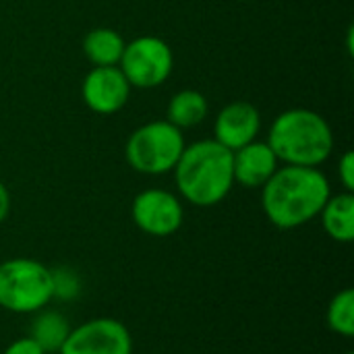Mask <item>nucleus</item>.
Returning a JSON list of instances; mask_svg holds the SVG:
<instances>
[{"instance_id":"nucleus-5","label":"nucleus","mask_w":354,"mask_h":354,"mask_svg":"<svg viewBox=\"0 0 354 354\" xmlns=\"http://www.w3.org/2000/svg\"><path fill=\"white\" fill-rule=\"evenodd\" d=\"M185 133L168 120H151L135 129L124 145L127 164L145 176H162L174 170L183 149Z\"/></svg>"},{"instance_id":"nucleus-12","label":"nucleus","mask_w":354,"mask_h":354,"mask_svg":"<svg viewBox=\"0 0 354 354\" xmlns=\"http://www.w3.org/2000/svg\"><path fill=\"white\" fill-rule=\"evenodd\" d=\"M322 226L326 234L342 245L354 241V193L342 191L338 195H330L322 214Z\"/></svg>"},{"instance_id":"nucleus-15","label":"nucleus","mask_w":354,"mask_h":354,"mask_svg":"<svg viewBox=\"0 0 354 354\" xmlns=\"http://www.w3.org/2000/svg\"><path fill=\"white\" fill-rule=\"evenodd\" d=\"M207 112H209V104L201 91L183 89L170 97L168 108H166V120L172 122L176 129L185 131V129H193L201 124Z\"/></svg>"},{"instance_id":"nucleus-8","label":"nucleus","mask_w":354,"mask_h":354,"mask_svg":"<svg viewBox=\"0 0 354 354\" xmlns=\"http://www.w3.org/2000/svg\"><path fill=\"white\" fill-rule=\"evenodd\" d=\"M58 354H133V336L122 322L95 317L73 328Z\"/></svg>"},{"instance_id":"nucleus-21","label":"nucleus","mask_w":354,"mask_h":354,"mask_svg":"<svg viewBox=\"0 0 354 354\" xmlns=\"http://www.w3.org/2000/svg\"><path fill=\"white\" fill-rule=\"evenodd\" d=\"M344 354H354V353H344Z\"/></svg>"},{"instance_id":"nucleus-19","label":"nucleus","mask_w":354,"mask_h":354,"mask_svg":"<svg viewBox=\"0 0 354 354\" xmlns=\"http://www.w3.org/2000/svg\"><path fill=\"white\" fill-rule=\"evenodd\" d=\"M2 354H46V353L39 348V344H37L35 340H31L29 336H25V338H17V340H12V342L4 348V353Z\"/></svg>"},{"instance_id":"nucleus-10","label":"nucleus","mask_w":354,"mask_h":354,"mask_svg":"<svg viewBox=\"0 0 354 354\" xmlns=\"http://www.w3.org/2000/svg\"><path fill=\"white\" fill-rule=\"evenodd\" d=\"M261 131V114L255 104L236 100L226 104L214 120V137L220 145L236 151L255 141Z\"/></svg>"},{"instance_id":"nucleus-2","label":"nucleus","mask_w":354,"mask_h":354,"mask_svg":"<svg viewBox=\"0 0 354 354\" xmlns=\"http://www.w3.org/2000/svg\"><path fill=\"white\" fill-rule=\"evenodd\" d=\"M172 172L178 197L195 207L222 203L234 187L232 151L216 139L185 145Z\"/></svg>"},{"instance_id":"nucleus-9","label":"nucleus","mask_w":354,"mask_h":354,"mask_svg":"<svg viewBox=\"0 0 354 354\" xmlns=\"http://www.w3.org/2000/svg\"><path fill=\"white\" fill-rule=\"evenodd\" d=\"M131 89L118 66H93L81 83V97L91 112L110 116L127 106Z\"/></svg>"},{"instance_id":"nucleus-13","label":"nucleus","mask_w":354,"mask_h":354,"mask_svg":"<svg viewBox=\"0 0 354 354\" xmlns=\"http://www.w3.org/2000/svg\"><path fill=\"white\" fill-rule=\"evenodd\" d=\"M33 322L29 328V338L39 344V348L46 354H58L64 340L68 338L73 326L66 319L64 313L54 311V309H39L33 313Z\"/></svg>"},{"instance_id":"nucleus-3","label":"nucleus","mask_w":354,"mask_h":354,"mask_svg":"<svg viewBox=\"0 0 354 354\" xmlns=\"http://www.w3.org/2000/svg\"><path fill=\"white\" fill-rule=\"evenodd\" d=\"M266 141L284 166L319 168L334 151V133L330 122L309 108H290L280 112L274 118Z\"/></svg>"},{"instance_id":"nucleus-11","label":"nucleus","mask_w":354,"mask_h":354,"mask_svg":"<svg viewBox=\"0 0 354 354\" xmlns=\"http://www.w3.org/2000/svg\"><path fill=\"white\" fill-rule=\"evenodd\" d=\"M280 168V160L268 141H251L245 147L232 151V172L234 185L245 189H261L274 172Z\"/></svg>"},{"instance_id":"nucleus-18","label":"nucleus","mask_w":354,"mask_h":354,"mask_svg":"<svg viewBox=\"0 0 354 354\" xmlns=\"http://www.w3.org/2000/svg\"><path fill=\"white\" fill-rule=\"evenodd\" d=\"M338 178L344 187V191L354 193V153L348 149L338 160Z\"/></svg>"},{"instance_id":"nucleus-20","label":"nucleus","mask_w":354,"mask_h":354,"mask_svg":"<svg viewBox=\"0 0 354 354\" xmlns=\"http://www.w3.org/2000/svg\"><path fill=\"white\" fill-rule=\"evenodd\" d=\"M8 214H10V193H8L6 185L0 180V224L6 222Z\"/></svg>"},{"instance_id":"nucleus-1","label":"nucleus","mask_w":354,"mask_h":354,"mask_svg":"<svg viewBox=\"0 0 354 354\" xmlns=\"http://www.w3.org/2000/svg\"><path fill=\"white\" fill-rule=\"evenodd\" d=\"M330 195V178L319 168L280 166L261 187V209L272 226L295 230L319 218Z\"/></svg>"},{"instance_id":"nucleus-4","label":"nucleus","mask_w":354,"mask_h":354,"mask_svg":"<svg viewBox=\"0 0 354 354\" xmlns=\"http://www.w3.org/2000/svg\"><path fill=\"white\" fill-rule=\"evenodd\" d=\"M54 301L52 268L31 257L0 263V307L17 315H33Z\"/></svg>"},{"instance_id":"nucleus-6","label":"nucleus","mask_w":354,"mask_h":354,"mask_svg":"<svg viewBox=\"0 0 354 354\" xmlns=\"http://www.w3.org/2000/svg\"><path fill=\"white\" fill-rule=\"evenodd\" d=\"M118 68L131 87L153 89L168 81L174 68L172 48L156 35H139L124 46Z\"/></svg>"},{"instance_id":"nucleus-16","label":"nucleus","mask_w":354,"mask_h":354,"mask_svg":"<svg viewBox=\"0 0 354 354\" xmlns=\"http://www.w3.org/2000/svg\"><path fill=\"white\" fill-rule=\"evenodd\" d=\"M328 328L342 336V338H353L354 336V290L344 288L336 292L328 305L326 313Z\"/></svg>"},{"instance_id":"nucleus-7","label":"nucleus","mask_w":354,"mask_h":354,"mask_svg":"<svg viewBox=\"0 0 354 354\" xmlns=\"http://www.w3.org/2000/svg\"><path fill=\"white\" fill-rule=\"evenodd\" d=\"M133 224L147 236L166 239L180 230L185 222L183 199L166 189H145L131 203Z\"/></svg>"},{"instance_id":"nucleus-14","label":"nucleus","mask_w":354,"mask_h":354,"mask_svg":"<svg viewBox=\"0 0 354 354\" xmlns=\"http://www.w3.org/2000/svg\"><path fill=\"white\" fill-rule=\"evenodd\" d=\"M127 41L116 29L95 27L83 37V54L93 66H118Z\"/></svg>"},{"instance_id":"nucleus-17","label":"nucleus","mask_w":354,"mask_h":354,"mask_svg":"<svg viewBox=\"0 0 354 354\" xmlns=\"http://www.w3.org/2000/svg\"><path fill=\"white\" fill-rule=\"evenodd\" d=\"M54 280V299L58 301H73L81 292V280L79 276L68 268H56L52 270Z\"/></svg>"}]
</instances>
